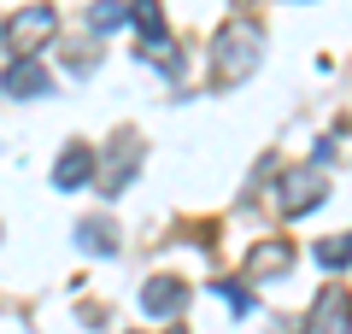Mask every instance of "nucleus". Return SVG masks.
I'll return each instance as SVG.
<instances>
[{"instance_id": "f257e3e1", "label": "nucleus", "mask_w": 352, "mask_h": 334, "mask_svg": "<svg viewBox=\"0 0 352 334\" xmlns=\"http://www.w3.org/2000/svg\"><path fill=\"white\" fill-rule=\"evenodd\" d=\"M212 65H217V76H212L217 88L247 82V76L258 71V30L252 24H223L217 30V47H212Z\"/></svg>"}, {"instance_id": "f03ea898", "label": "nucleus", "mask_w": 352, "mask_h": 334, "mask_svg": "<svg viewBox=\"0 0 352 334\" xmlns=\"http://www.w3.org/2000/svg\"><path fill=\"white\" fill-rule=\"evenodd\" d=\"M53 30H59V18H53V6L41 0V6H18V12L0 24V36H6L12 53H36V47H47Z\"/></svg>"}, {"instance_id": "7ed1b4c3", "label": "nucleus", "mask_w": 352, "mask_h": 334, "mask_svg": "<svg viewBox=\"0 0 352 334\" xmlns=\"http://www.w3.org/2000/svg\"><path fill=\"white\" fill-rule=\"evenodd\" d=\"M323 199H329V182H323V170H317V164H300V170H288V176H282V188H276L282 217H305V211L323 205Z\"/></svg>"}, {"instance_id": "20e7f679", "label": "nucleus", "mask_w": 352, "mask_h": 334, "mask_svg": "<svg viewBox=\"0 0 352 334\" xmlns=\"http://www.w3.org/2000/svg\"><path fill=\"white\" fill-rule=\"evenodd\" d=\"M305 334H352V293L346 287H323L305 317Z\"/></svg>"}, {"instance_id": "39448f33", "label": "nucleus", "mask_w": 352, "mask_h": 334, "mask_svg": "<svg viewBox=\"0 0 352 334\" xmlns=\"http://www.w3.org/2000/svg\"><path fill=\"white\" fill-rule=\"evenodd\" d=\"M94 170H100L94 147H88V141H71V147L59 153V164H53V188H59V194H76V188L94 182Z\"/></svg>"}, {"instance_id": "423d86ee", "label": "nucleus", "mask_w": 352, "mask_h": 334, "mask_svg": "<svg viewBox=\"0 0 352 334\" xmlns=\"http://www.w3.org/2000/svg\"><path fill=\"white\" fill-rule=\"evenodd\" d=\"M0 88H6L12 100H36V94H53V76H47V65H36L30 53H12V65H6Z\"/></svg>"}, {"instance_id": "0eeeda50", "label": "nucleus", "mask_w": 352, "mask_h": 334, "mask_svg": "<svg viewBox=\"0 0 352 334\" xmlns=\"http://www.w3.org/2000/svg\"><path fill=\"white\" fill-rule=\"evenodd\" d=\"M294 270V247L288 241H258V247L247 252V282H264V276H288Z\"/></svg>"}, {"instance_id": "6e6552de", "label": "nucleus", "mask_w": 352, "mask_h": 334, "mask_svg": "<svg viewBox=\"0 0 352 334\" xmlns=\"http://www.w3.org/2000/svg\"><path fill=\"white\" fill-rule=\"evenodd\" d=\"M182 299H188V282H176V276H153V282L141 287V317H170Z\"/></svg>"}, {"instance_id": "1a4fd4ad", "label": "nucleus", "mask_w": 352, "mask_h": 334, "mask_svg": "<svg viewBox=\"0 0 352 334\" xmlns=\"http://www.w3.org/2000/svg\"><path fill=\"white\" fill-rule=\"evenodd\" d=\"M135 164H141V141L135 135H118V153H112V170H106L100 194H124L129 176H135Z\"/></svg>"}, {"instance_id": "9d476101", "label": "nucleus", "mask_w": 352, "mask_h": 334, "mask_svg": "<svg viewBox=\"0 0 352 334\" xmlns=\"http://www.w3.org/2000/svg\"><path fill=\"white\" fill-rule=\"evenodd\" d=\"M135 53L147 65H159V71H176V65H182V53H176V41L164 36V30H153V36H135Z\"/></svg>"}, {"instance_id": "9b49d317", "label": "nucleus", "mask_w": 352, "mask_h": 334, "mask_svg": "<svg viewBox=\"0 0 352 334\" xmlns=\"http://www.w3.org/2000/svg\"><path fill=\"white\" fill-rule=\"evenodd\" d=\"M76 247L112 258V252H118V229H112V223H76Z\"/></svg>"}, {"instance_id": "f8f14e48", "label": "nucleus", "mask_w": 352, "mask_h": 334, "mask_svg": "<svg viewBox=\"0 0 352 334\" xmlns=\"http://www.w3.org/2000/svg\"><path fill=\"white\" fill-rule=\"evenodd\" d=\"M124 18H129V0H94V6H88V30H94V36L118 30Z\"/></svg>"}, {"instance_id": "ddd939ff", "label": "nucleus", "mask_w": 352, "mask_h": 334, "mask_svg": "<svg viewBox=\"0 0 352 334\" xmlns=\"http://www.w3.org/2000/svg\"><path fill=\"white\" fill-rule=\"evenodd\" d=\"M317 264H323V270L352 264V235H323V241H317Z\"/></svg>"}, {"instance_id": "4468645a", "label": "nucleus", "mask_w": 352, "mask_h": 334, "mask_svg": "<svg viewBox=\"0 0 352 334\" xmlns=\"http://www.w3.org/2000/svg\"><path fill=\"white\" fill-rule=\"evenodd\" d=\"M129 24H135V36H153V30H164L159 0H129Z\"/></svg>"}, {"instance_id": "2eb2a0df", "label": "nucleus", "mask_w": 352, "mask_h": 334, "mask_svg": "<svg viewBox=\"0 0 352 334\" xmlns=\"http://www.w3.org/2000/svg\"><path fill=\"white\" fill-rule=\"evenodd\" d=\"M217 293H223L229 305H235V317H247V311H252V293H247V287H235V282H217Z\"/></svg>"}, {"instance_id": "dca6fc26", "label": "nucleus", "mask_w": 352, "mask_h": 334, "mask_svg": "<svg viewBox=\"0 0 352 334\" xmlns=\"http://www.w3.org/2000/svg\"><path fill=\"white\" fill-rule=\"evenodd\" d=\"M170 334H188V329H170Z\"/></svg>"}]
</instances>
